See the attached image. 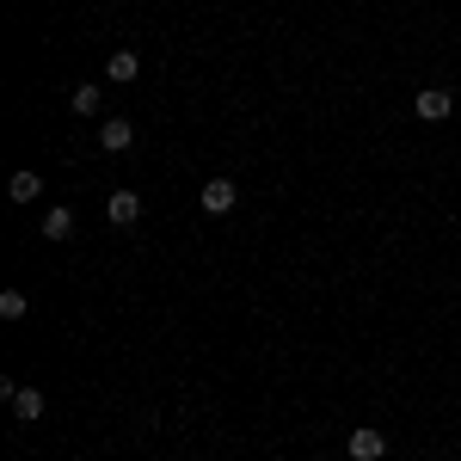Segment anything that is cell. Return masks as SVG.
<instances>
[{
	"label": "cell",
	"mask_w": 461,
	"mask_h": 461,
	"mask_svg": "<svg viewBox=\"0 0 461 461\" xmlns=\"http://www.w3.org/2000/svg\"><path fill=\"white\" fill-rule=\"evenodd\" d=\"M412 111H419L425 123H443V117L456 111V93H449V86H419V93H412Z\"/></svg>",
	"instance_id": "cell-1"
},
{
	"label": "cell",
	"mask_w": 461,
	"mask_h": 461,
	"mask_svg": "<svg viewBox=\"0 0 461 461\" xmlns=\"http://www.w3.org/2000/svg\"><path fill=\"white\" fill-rule=\"evenodd\" d=\"M345 449H351V461H382L388 456V430H351V437H345Z\"/></svg>",
	"instance_id": "cell-2"
},
{
	"label": "cell",
	"mask_w": 461,
	"mask_h": 461,
	"mask_svg": "<svg viewBox=\"0 0 461 461\" xmlns=\"http://www.w3.org/2000/svg\"><path fill=\"white\" fill-rule=\"evenodd\" d=\"M99 148H105V154H130V148H136V123H130V117H105Z\"/></svg>",
	"instance_id": "cell-3"
},
{
	"label": "cell",
	"mask_w": 461,
	"mask_h": 461,
	"mask_svg": "<svg viewBox=\"0 0 461 461\" xmlns=\"http://www.w3.org/2000/svg\"><path fill=\"white\" fill-rule=\"evenodd\" d=\"M105 215L117 221V228H130V221H142V191H111V203H105Z\"/></svg>",
	"instance_id": "cell-4"
},
{
	"label": "cell",
	"mask_w": 461,
	"mask_h": 461,
	"mask_svg": "<svg viewBox=\"0 0 461 461\" xmlns=\"http://www.w3.org/2000/svg\"><path fill=\"white\" fill-rule=\"evenodd\" d=\"M234 203H240V185H234V178H210V185H203V210L210 215H228Z\"/></svg>",
	"instance_id": "cell-5"
},
{
	"label": "cell",
	"mask_w": 461,
	"mask_h": 461,
	"mask_svg": "<svg viewBox=\"0 0 461 461\" xmlns=\"http://www.w3.org/2000/svg\"><path fill=\"white\" fill-rule=\"evenodd\" d=\"M105 74H111V80H117V86H130V80L142 74V56H136V50H111Z\"/></svg>",
	"instance_id": "cell-6"
},
{
	"label": "cell",
	"mask_w": 461,
	"mask_h": 461,
	"mask_svg": "<svg viewBox=\"0 0 461 461\" xmlns=\"http://www.w3.org/2000/svg\"><path fill=\"white\" fill-rule=\"evenodd\" d=\"M37 191H43V178H37L32 167H25V173H13V178H6V197H13V203H37Z\"/></svg>",
	"instance_id": "cell-7"
},
{
	"label": "cell",
	"mask_w": 461,
	"mask_h": 461,
	"mask_svg": "<svg viewBox=\"0 0 461 461\" xmlns=\"http://www.w3.org/2000/svg\"><path fill=\"white\" fill-rule=\"evenodd\" d=\"M68 234H74V210H68V203H56V210L43 215V240H68Z\"/></svg>",
	"instance_id": "cell-8"
},
{
	"label": "cell",
	"mask_w": 461,
	"mask_h": 461,
	"mask_svg": "<svg viewBox=\"0 0 461 461\" xmlns=\"http://www.w3.org/2000/svg\"><path fill=\"white\" fill-rule=\"evenodd\" d=\"M68 105L80 111V117H93V111L105 105V93H99V86H93V80H80V86H74V93H68Z\"/></svg>",
	"instance_id": "cell-9"
},
{
	"label": "cell",
	"mask_w": 461,
	"mask_h": 461,
	"mask_svg": "<svg viewBox=\"0 0 461 461\" xmlns=\"http://www.w3.org/2000/svg\"><path fill=\"white\" fill-rule=\"evenodd\" d=\"M13 412L19 419H43V388H19L13 393Z\"/></svg>",
	"instance_id": "cell-10"
},
{
	"label": "cell",
	"mask_w": 461,
	"mask_h": 461,
	"mask_svg": "<svg viewBox=\"0 0 461 461\" xmlns=\"http://www.w3.org/2000/svg\"><path fill=\"white\" fill-rule=\"evenodd\" d=\"M25 289H0V320H25Z\"/></svg>",
	"instance_id": "cell-11"
}]
</instances>
